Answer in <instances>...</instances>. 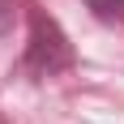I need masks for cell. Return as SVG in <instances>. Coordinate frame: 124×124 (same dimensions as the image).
I'll list each match as a JSON object with an SVG mask.
<instances>
[{"label": "cell", "mask_w": 124, "mask_h": 124, "mask_svg": "<svg viewBox=\"0 0 124 124\" xmlns=\"http://www.w3.org/2000/svg\"><path fill=\"white\" fill-rule=\"evenodd\" d=\"M73 64V43L47 13H30V43H26V73L56 77Z\"/></svg>", "instance_id": "obj_1"}, {"label": "cell", "mask_w": 124, "mask_h": 124, "mask_svg": "<svg viewBox=\"0 0 124 124\" xmlns=\"http://www.w3.org/2000/svg\"><path fill=\"white\" fill-rule=\"evenodd\" d=\"M86 4H90V13H94L99 22L124 26V0H86Z\"/></svg>", "instance_id": "obj_2"}, {"label": "cell", "mask_w": 124, "mask_h": 124, "mask_svg": "<svg viewBox=\"0 0 124 124\" xmlns=\"http://www.w3.org/2000/svg\"><path fill=\"white\" fill-rule=\"evenodd\" d=\"M13 26V0H0V34Z\"/></svg>", "instance_id": "obj_3"}]
</instances>
